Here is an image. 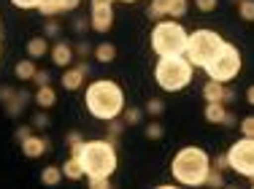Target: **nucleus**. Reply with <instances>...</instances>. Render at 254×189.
<instances>
[{
	"label": "nucleus",
	"instance_id": "nucleus-1",
	"mask_svg": "<svg viewBox=\"0 0 254 189\" xmlns=\"http://www.w3.org/2000/svg\"><path fill=\"white\" fill-rule=\"evenodd\" d=\"M84 103H87V111L92 114L95 119L108 122V119H117L119 114L125 111V92L117 81L100 78V81H92L87 87Z\"/></svg>",
	"mask_w": 254,
	"mask_h": 189
},
{
	"label": "nucleus",
	"instance_id": "nucleus-2",
	"mask_svg": "<svg viewBox=\"0 0 254 189\" xmlns=\"http://www.w3.org/2000/svg\"><path fill=\"white\" fill-rule=\"evenodd\" d=\"M173 179L184 187H203L205 176L211 170V157L197 146H184L176 157H173Z\"/></svg>",
	"mask_w": 254,
	"mask_h": 189
},
{
	"label": "nucleus",
	"instance_id": "nucleus-3",
	"mask_svg": "<svg viewBox=\"0 0 254 189\" xmlns=\"http://www.w3.org/2000/svg\"><path fill=\"white\" fill-rule=\"evenodd\" d=\"M78 162L84 176H111L117 170V146L111 141H84Z\"/></svg>",
	"mask_w": 254,
	"mask_h": 189
},
{
	"label": "nucleus",
	"instance_id": "nucleus-4",
	"mask_svg": "<svg viewBox=\"0 0 254 189\" xmlns=\"http://www.w3.org/2000/svg\"><path fill=\"white\" fill-rule=\"evenodd\" d=\"M154 78L160 84V89L165 92H179L187 84L192 81V63L184 57V54H168V57H160L154 68Z\"/></svg>",
	"mask_w": 254,
	"mask_h": 189
},
{
	"label": "nucleus",
	"instance_id": "nucleus-5",
	"mask_svg": "<svg viewBox=\"0 0 254 189\" xmlns=\"http://www.w3.org/2000/svg\"><path fill=\"white\" fill-rule=\"evenodd\" d=\"M222 46H225V38H222L216 30L200 27V30H195V33L190 35L184 57L192 63V68H205V65L216 57V52H219Z\"/></svg>",
	"mask_w": 254,
	"mask_h": 189
},
{
	"label": "nucleus",
	"instance_id": "nucleus-6",
	"mask_svg": "<svg viewBox=\"0 0 254 189\" xmlns=\"http://www.w3.org/2000/svg\"><path fill=\"white\" fill-rule=\"evenodd\" d=\"M187 41H190V33L181 27L179 22H157V27L152 30V49L160 57H168V54H184L187 52Z\"/></svg>",
	"mask_w": 254,
	"mask_h": 189
},
{
	"label": "nucleus",
	"instance_id": "nucleus-7",
	"mask_svg": "<svg viewBox=\"0 0 254 189\" xmlns=\"http://www.w3.org/2000/svg\"><path fill=\"white\" fill-rule=\"evenodd\" d=\"M241 65H244V60H241V52L235 49L233 44H227L216 52V57L211 60L208 65H205V73H208V78H214V81H222V84H230L235 76L241 73Z\"/></svg>",
	"mask_w": 254,
	"mask_h": 189
},
{
	"label": "nucleus",
	"instance_id": "nucleus-8",
	"mask_svg": "<svg viewBox=\"0 0 254 189\" xmlns=\"http://www.w3.org/2000/svg\"><path fill=\"white\" fill-rule=\"evenodd\" d=\"M225 157H227L230 170H235L238 176H246V179H254V138L244 135L238 143L230 146Z\"/></svg>",
	"mask_w": 254,
	"mask_h": 189
},
{
	"label": "nucleus",
	"instance_id": "nucleus-9",
	"mask_svg": "<svg viewBox=\"0 0 254 189\" xmlns=\"http://www.w3.org/2000/svg\"><path fill=\"white\" fill-rule=\"evenodd\" d=\"M89 24H92L95 33H108L114 27V5L111 3H92Z\"/></svg>",
	"mask_w": 254,
	"mask_h": 189
},
{
	"label": "nucleus",
	"instance_id": "nucleus-10",
	"mask_svg": "<svg viewBox=\"0 0 254 189\" xmlns=\"http://www.w3.org/2000/svg\"><path fill=\"white\" fill-rule=\"evenodd\" d=\"M89 76V65L87 63H78L76 68H68L63 73V89H68V92H73L84 84V78Z\"/></svg>",
	"mask_w": 254,
	"mask_h": 189
},
{
	"label": "nucleus",
	"instance_id": "nucleus-11",
	"mask_svg": "<svg viewBox=\"0 0 254 189\" xmlns=\"http://www.w3.org/2000/svg\"><path fill=\"white\" fill-rule=\"evenodd\" d=\"M78 5V0H41L38 3V14L41 16H57V14H63V11H73Z\"/></svg>",
	"mask_w": 254,
	"mask_h": 189
},
{
	"label": "nucleus",
	"instance_id": "nucleus-12",
	"mask_svg": "<svg viewBox=\"0 0 254 189\" xmlns=\"http://www.w3.org/2000/svg\"><path fill=\"white\" fill-rule=\"evenodd\" d=\"M19 146H22V154L30 157V160H35V157H41V154L49 151V141L41 138V135H33V132H30L25 141H19Z\"/></svg>",
	"mask_w": 254,
	"mask_h": 189
},
{
	"label": "nucleus",
	"instance_id": "nucleus-13",
	"mask_svg": "<svg viewBox=\"0 0 254 189\" xmlns=\"http://www.w3.org/2000/svg\"><path fill=\"white\" fill-rule=\"evenodd\" d=\"M52 63L57 65V68H68L70 63L76 60V52H73V46L70 44H65V41H57V44L52 46Z\"/></svg>",
	"mask_w": 254,
	"mask_h": 189
},
{
	"label": "nucleus",
	"instance_id": "nucleus-14",
	"mask_svg": "<svg viewBox=\"0 0 254 189\" xmlns=\"http://www.w3.org/2000/svg\"><path fill=\"white\" fill-rule=\"evenodd\" d=\"M30 92H25V89H19V92H14V97L11 100H5L3 103V108H5V114H8L11 119H16V117H22L25 114V108H27V103H30Z\"/></svg>",
	"mask_w": 254,
	"mask_h": 189
},
{
	"label": "nucleus",
	"instance_id": "nucleus-15",
	"mask_svg": "<svg viewBox=\"0 0 254 189\" xmlns=\"http://www.w3.org/2000/svg\"><path fill=\"white\" fill-rule=\"evenodd\" d=\"M33 100L38 103V108H44V111H49V108L57 103V92H54L52 84H44V87H38V92L33 95Z\"/></svg>",
	"mask_w": 254,
	"mask_h": 189
},
{
	"label": "nucleus",
	"instance_id": "nucleus-16",
	"mask_svg": "<svg viewBox=\"0 0 254 189\" xmlns=\"http://www.w3.org/2000/svg\"><path fill=\"white\" fill-rule=\"evenodd\" d=\"M52 52V46L46 44L44 35H35V38L27 41V57L30 60H38V57H46V54Z\"/></svg>",
	"mask_w": 254,
	"mask_h": 189
},
{
	"label": "nucleus",
	"instance_id": "nucleus-17",
	"mask_svg": "<svg viewBox=\"0 0 254 189\" xmlns=\"http://www.w3.org/2000/svg\"><path fill=\"white\" fill-rule=\"evenodd\" d=\"M222 95H225V84L222 81L208 78V81L203 84V100L205 103H222Z\"/></svg>",
	"mask_w": 254,
	"mask_h": 189
},
{
	"label": "nucleus",
	"instance_id": "nucleus-18",
	"mask_svg": "<svg viewBox=\"0 0 254 189\" xmlns=\"http://www.w3.org/2000/svg\"><path fill=\"white\" fill-rule=\"evenodd\" d=\"M92 57L98 60V63L108 65V63H114V60H117V46H114L111 41H103V44H98V46H95Z\"/></svg>",
	"mask_w": 254,
	"mask_h": 189
},
{
	"label": "nucleus",
	"instance_id": "nucleus-19",
	"mask_svg": "<svg viewBox=\"0 0 254 189\" xmlns=\"http://www.w3.org/2000/svg\"><path fill=\"white\" fill-rule=\"evenodd\" d=\"M225 114H227L225 103H205V111H203L205 122H211V125H222Z\"/></svg>",
	"mask_w": 254,
	"mask_h": 189
},
{
	"label": "nucleus",
	"instance_id": "nucleus-20",
	"mask_svg": "<svg viewBox=\"0 0 254 189\" xmlns=\"http://www.w3.org/2000/svg\"><path fill=\"white\" fill-rule=\"evenodd\" d=\"M35 60H22V63H16L14 65V73H16V78H19V81H33V76H35Z\"/></svg>",
	"mask_w": 254,
	"mask_h": 189
},
{
	"label": "nucleus",
	"instance_id": "nucleus-21",
	"mask_svg": "<svg viewBox=\"0 0 254 189\" xmlns=\"http://www.w3.org/2000/svg\"><path fill=\"white\" fill-rule=\"evenodd\" d=\"M63 176H65V179H70V181L84 179V168H81V162H78L76 154H70V160L63 165Z\"/></svg>",
	"mask_w": 254,
	"mask_h": 189
},
{
	"label": "nucleus",
	"instance_id": "nucleus-22",
	"mask_svg": "<svg viewBox=\"0 0 254 189\" xmlns=\"http://www.w3.org/2000/svg\"><path fill=\"white\" fill-rule=\"evenodd\" d=\"M146 14H149V19H162V16H171V0H152Z\"/></svg>",
	"mask_w": 254,
	"mask_h": 189
},
{
	"label": "nucleus",
	"instance_id": "nucleus-23",
	"mask_svg": "<svg viewBox=\"0 0 254 189\" xmlns=\"http://www.w3.org/2000/svg\"><path fill=\"white\" fill-rule=\"evenodd\" d=\"M63 179H65V176H63V168H57V165L44 168V173H41V181H44L46 187H57Z\"/></svg>",
	"mask_w": 254,
	"mask_h": 189
},
{
	"label": "nucleus",
	"instance_id": "nucleus-24",
	"mask_svg": "<svg viewBox=\"0 0 254 189\" xmlns=\"http://www.w3.org/2000/svg\"><path fill=\"white\" fill-rule=\"evenodd\" d=\"M106 127H108V138H106V141H111L114 146H117L119 143V135H122V130H125V122H114V119H108L106 122Z\"/></svg>",
	"mask_w": 254,
	"mask_h": 189
},
{
	"label": "nucleus",
	"instance_id": "nucleus-25",
	"mask_svg": "<svg viewBox=\"0 0 254 189\" xmlns=\"http://www.w3.org/2000/svg\"><path fill=\"white\" fill-rule=\"evenodd\" d=\"M238 14L244 22H254V0H238Z\"/></svg>",
	"mask_w": 254,
	"mask_h": 189
},
{
	"label": "nucleus",
	"instance_id": "nucleus-26",
	"mask_svg": "<svg viewBox=\"0 0 254 189\" xmlns=\"http://www.w3.org/2000/svg\"><path fill=\"white\" fill-rule=\"evenodd\" d=\"M122 114H125V125H130V127L132 125H141V122H143V111H141V108H132L130 106V108H125Z\"/></svg>",
	"mask_w": 254,
	"mask_h": 189
},
{
	"label": "nucleus",
	"instance_id": "nucleus-27",
	"mask_svg": "<svg viewBox=\"0 0 254 189\" xmlns=\"http://www.w3.org/2000/svg\"><path fill=\"white\" fill-rule=\"evenodd\" d=\"M81 146H84V138H81V132H68V149H70V154H76L78 157V151H81Z\"/></svg>",
	"mask_w": 254,
	"mask_h": 189
},
{
	"label": "nucleus",
	"instance_id": "nucleus-28",
	"mask_svg": "<svg viewBox=\"0 0 254 189\" xmlns=\"http://www.w3.org/2000/svg\"><path fill=\"white\" fill-rule=\"evenodd\" d=\"M87 184L92 189H108L111 187V176H87Z\"/></svg>",
	"mask_w": 254,
	"mask_h": 189
},
{
	"label": "nucleus",
	"instance_id": "nucleus-29",
	"mask_svg": "<svg viewBox=\"0 0 254 189\" xmlns=\"http://www.w3.org/2000/svg\"><path fill=\"white\" fill-rule=\"evenodd\" d=\"M143 111H146L149 117H160V114L165 111V103L157 100V97H149V103H146V108H143Z\"/></svg>",
	"mask_w": 254,
	"mask_h": 189
},
{
	"label": "nucleus",
	"instance_id": "nucleus-30",
	"mask_svg": "<svg viewBox=\"0 0 254 189\" xmlns=\"http://www.w3.org/2000/svg\"><path fill=\"white\" fill-rule=\"evenodd\" d=\"M73 52H76V57H89V54L95 52V46L89 44V41H84V35H81V41L73 46Z\"/></svg>",
	"mask_w": 254,
	"mask_h": 189
},
{
	"label": "nucleus",
	"instance_id": "nucleus-31",
	"mask_svg": "<svg viewBox=\"0 0 254 189\" xmlns=\"http://www.w3.org/2000/svg\"><path fill=\"white\" fill-rule=\"evenodd\" d=\"M171 16H176V19L187 16V0H171Z\"/></svg>",
	"mask_w": 254,
	"mask_h": 189
},
{
	"label": "nucleus",
	"instance_id": "nucleus-32",
	"mask_svg": "<svg viewBox=\"0 0 254 189\" xmlns=\"http://www.w3.org/2000/svg\"><path fill=\"white\" fill-rule=\"evenodd\" d=\"M205 184L208 187H225V179H222V170H208V176H205Z\"/></svg>",
	"mask_w": 254,
	"mask_h": 189
},
{
	"label": "nucleus",
	"instance_id": "nucleus-33",
	"mask_svg": "<svg viewBox=\"0 0 254 189\" xmlns=\"http://www.w3.org/2000/svg\"><path fill=\"white\" fill-rule=\"evenodd\" d=\"M162 132H165V130H162L160 122H149V127H146V138H152V141H160Z\"/></svg>",
	"mask_w": 254,
	"mask_h": 189
},
{
	"label": "nucleus",
	"instance_id": "nucleus-34",
	"mask_svg": "<svg viewBox=\"0 0 254 189\" xmlns=\"http://www.w3.org/2000/svg\"><path fill=\"white\" fill-rule=\"evenodd\" d=\"M238 125H241V132H244L246 138H254V117H244Z\"/></svg>",
	"mask_w": 254,
	"mask_h": 189
},
{
	"label": "nucleus",
	"instance_id": "nucleus-35",
	"mask_svg": "<svg viewBox=\"0 0 254 189\" xmlns=\"http://www.w3.org/2000/svg\"><path fill=\"white\" fill-rule=\"evenodd\" d=\"M33 127H35V130H46V127H49V117L44 114V108L33 117Z\"/></svg>",
	"mask_w": 254,
	"mask_h": 189
},
{
	"label": "nucleus",
	"instance_id": "nucleus-36",
	"mask_svg": "<svg viewBox=\"0 0 254 189\" xmlns=\"http://www.w3.org/2000/svg\"><path fill=\"white\" fill-rule=\"evenodd\" d=\"M195 5H197V11H203V14H211V11L219 5V0H195Z\"/></svg>",
	"mask_w": 254,
	"mask_h": 189
},
{
	"label": "nucleus",
	"instance_id": "nucleus-37",
	"mask_svg": "<svg viewBox=\"0 0 254 189\" xmlns=\"http://www.w3.org/2000/svg\"><path fill=\"white\" fill-rule=\"evenodd\" d=\"M60 30H63V27H60V22L54 19V16H49V19H46V27H44V33H46V35H52V38H54V35H57Z\"/></svg>",
	"mask_w": 254,
	"mask_h": 189
},
{
	"label": "nucleus",
	"instance_id": "nucleus-38",
	"mask_svg": "<svg viewBox=\"0 0 254 189\" xmlns=\"http://www.w3.org/2000/svg\"><path fill=\"white\" fill-rule=\"evenodd\" d=\"M89 27H92V24H89V19H84V16H76V19H73V30H76L78 35H81V33H87Z\"/></svg>",
	"mask_w": 254,
	"mask_h": 189
},
{
	"label": "nucleus",
	"instance_id": "nucleus-39",
	"mask_svg": "<svg viewBox=\"0 0 254 189\" xmlns=\"http://www.w3.org/2000/svg\"><path fill=\"white\" fill-rule=\"evenodd\" d=\"M33 81L38 84V87H44V84H49L52 81V76H49V70H35V76H33Z\"/></svg>",
	"mask_w": 254,
	"mask_h": 189
},
{
	"label": "nucleus",
	"instance_id": "nucleus-40",
	"mask_svg": "<svg viewBox=\"0 0 254 189\" xmlns=\"http://www.w3.org/2000/svg\"><path fill=\"white\" fill-rule=\"evenodd\" d=\"M11 3H14L16 8H38L41 0H11Z\"/></svg>",
	"mask_w": 254,
	"mask_h": 189
},
{
	"label": "nucleus",
	"instance_id": "nucleus-41",
	"mask_svg": "<svg viewBox=\"0 0 254 189\" xmlns=\"http://www.w3.org/2000/svg\"><path fill=\"white\" fill-rule=\"evenodd\" d=\"M233 100H235V89H233V87H227V84H225V95H222V103H225V106H230Z\"/></svg>",
	"mask_w": 254,
	"mask_h": 189
},
{
	"label": "nucleus",
	"instance_id": "nucleus-42",
	"mask_svg": "<svg viewBox=\"0 0 254 189\" xmlns=\"http://www.w3.org/2000/svg\"><path fill=\"white\" fill-rule=\"evenodd\" d=\"M14 92H16L14 87H0V103L11 100V97H14Z\"/></svg>",
	"mask_w": 254,
	"mask_h": 189
},
{
	"label": "nucleus",
	"instance_id": "nucleus-43",
	"mask_svg": "<svg viewBox=\"0 0 254 189\" xmlns=\"http://www.w3.org/2000/svg\"><path fill=\"white\" fill-rule=\"evenodd\" d=\"M235 122H238V119H235V114H225V119H222V125H225V127H235Z\"/></svg>",
	"mask_w": 254,
	"mask_h": 189
},
{
	"label": "nucleus",
	"instance_id": "nucleus-44",
	"mask_svg": "<svg viewBox=\"0 0 254 189\" xmlns=\"http://www.w3.org/2000/svg\"><path fill=\"white\" fill-rule=\"evenodd\" d=\"M214 168H216V170H222V173H225V170L230 168V165H227V157H216V165H214Z\"/></svg>",
	"mask_w": 254,
	"mask_h": 189
},
{
	"label": "nucleus",
	"instance_id": "nucleus-45",
	"mask_svg": "<svg viewBox=\"0 0 254 189\" xmlns=\"http://www.w3.org/2000/svg\"><path fill=\"white\" fill-rule=\"evenodd\" d=\"M27 135H30V127H25V125H22L19 130H16V141H25Z\"/></svg>",
	"mask_w": 254,
	"mask_h": 189
},
{
	"label": "nucleus",
	"instance_id": "nucleus-46",
	"mask_svg": "<svg viewBox=\"0 0 254 189\" xmlns=\"http://www.w3.org/2000/svg\"><path fill=\"white\" fill-rule=\"evenodd\" d=\"M246 103H249V106H254V84L246 89Z\"/></svg>",
	"mask_w": 254,
	"mask_h": 189
},
{
	"label": "nucleus",
	"instance_id": "nucleus-47",
	"mask_svg": "<svg viewBox=\"0 0 254 189\" xmlns=\"http://www.w3.org/2000/svg\"><path fill=\"white\" fill-rule=\"evenodd\" d=\"M122 3H135V0H122Z\"/></svg>",
	"mask_w": 254,
	"mask_h": 189
},
{
	"label": "nucleus",
	"instance_id": "nucleus-48",
	"mask_svg": "<svg viewBox=\"0 0 254 189\" xmlns=\"http://www.w3.org/2000/svg\"><path fill=\"white\" fill-rule=\"evenodd\" d=\"M0 27H3V19H0Z\"/></svg>",
	"mask_w": 254,
	"mask_h": 189
},
{
	"label": "nucleus",
	"instance_id": "nucleus-49",
	"mask_svg": "<svg viewBox=\"0 0 254 189\" xmlns=\"http://www.w3.org/2000/svg\"><path fill=\"white\" fill-rule=\"evenodd\" d=\"M233 3H238V0H233Z\"/></svg>",
	"mask_w": 254,
	"mask_h": 189
},
{
	"label": "nucleus",
	"instance_id": "nucleus-50",
	"mask_svg": "<svg viewBox=\"0 0 254 189\" xmlns=\"http://www.w3.org/2000/svg\"><path fill=\"white\" fill-rule=\"evenodd\" d=\"M0 54H3V49H0Z\"/></svg>",
	"mask_w": 254,
	"mask_h": 189
},
{
	"label": "nucleus",
	"instance_id": "nucleus-51",
	"mask_svg": "<svg viewBox=\"0 0 254 189\" xmlns=\"http://www.w3.org/2000/svg\"><path fill=\"white\" fill-rule=\"evenodd\" d=\"M252 184H254V179H252Z\"/></svg>",
	"mask_w": 254,
	"mask_h": 189
}]
</instances>
